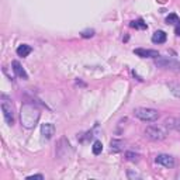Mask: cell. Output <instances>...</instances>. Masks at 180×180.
I'll use <instances>...</instances> for the list:
<instances>
[{"label": "cell", "instance_id": "obj_14", "mask_svg": "<svg viewBox=\"0 0 180 180\" xmlns=\"http://www.w3.org/2000/svg\"><path fill=\"white\" fill-rule=\"evenodd\" d=\"M110 145H111V151H113V152H120V151L123 149L124 144L121 141H118V139H113Z\"/></svg>", "mask_w": 180, "mask_h": 180}, {"label": "cell", "instance_id": "obj_2", "mask_svg": "<svg viewBox=\"0 0 180 180\" xmlns=\"http://www.w3.org/2000/svg\"><path fill=\"white\" fill-rule=\"evenodd\" d=\"M134 115L139 118L141 121H146V123H153L159 118V113L155 109H148V107H138L134 110Z\"/></svg>", "mask_w": 180, "mask_h": 180}, {"label": "cell", "instance_id": "obj_4", "mask_svg": "<svg viewBox=\"0 0 180 180\" xmlns=\"http://www.w3.org/2000/svg\"><path fill=\"white\" fill-rule=\"evenodd\" d=\"M155 63L159 68H165V69H173V71H179L180 69V62L175 58L170 56H158L155 58Z\"/></svg>", "mask_w": 180, "mask_h": 180}, {"label": "cell", "instance_id": "obj_1", "mask_svg": "<svg viewBox=\"0 0 180 180\" xmlns=\"http://www.w3.org/2000/svg\"><path fill=\"white\" fill-rule=\"evenodd\" d=\"M40 115H41V113H40L37 106H34V104H31V103L23 104L20 117H21V124L24 128H28V130L34 128L40 120Z\"/></svg>", "mask_w": 180, "mask_h": 180}, {"label": "cell", "instance_id": "obj_12", "mask_svg": "<svg viewBox=\"0 0 180 180\" xmlns=\"http://www.w3.org/2000/svg\"><path fill=\"white\" fill-rule=\"evenodd\" d=\"M33 51V48H31L30 45H27V44H23V45H20L19 48H17V55H19V56H27L28 54H30V52Z\"/></svg>", "mask_w": 180, "mask_h": 180}, {"label": "cell", "instance_id": "obj_18", "mask_svg": "<svg viewBox=\"0 0 180 180\" xmlns=\"http://www.w3.org/2000/svg\"><path fill=\"white\" fill-rule=\"evenodd\" d=\"M125 156H127V159H128L130 162H136V161H138V158H139V156L136 155V153H134V152H127Z\"/></svg>", "mask_w": 180, "mask_h": 180}, {"label": "cell", "instance_id": "obj_13", "mask_svg": "<svg viewBox=\"0 0 180 180\" xmlns=\"http://www.w3.org/2000/svg\"><path fill=\"white\" fill-rule=\"evenodd\" d=\"M131 25L132 28H138V30H146L148 28V25H146V23H144V20H135V21H131Z\"/></svg>", "mask_w": 180, "mask_h": 180}, {"label": "cell", "instance_id": "obj_17", "mask_svg": "<svg viewBox=\"0 0 180 180\" xmlns=\"http://www.w3.org/2000/svg\"><path fill=\"white\" fill-rule=\"evenodd\" d=\"M92 151H93V153H94V155H100L101 151H103V144H101L100 141H96L94 144H93Z\"/></svg>", "mask_w": 180, "mask_h": 180}, {"label": "cell", "instance_id": "obj_20", "mask_svg": "<svg viewBox=\"0 0 180 180\" xmlns=\"http://www.w3.org/2000/svg\"><path fill=\"white\" fill-rule=\"evenodd\" d=\"M34 179L42 180V179H44V176H42V175H33V176H28V177H27V180H34Z\"/></svg>", "mask_w": 180, "mask_h": 180}, {"label": "cell", "instance_id": "obj_16", "mask_svg": "<svg viewBox=\"0 0 180 180\" xmlns=\"http://www.w3.org/2000/svg\"><path fill=\"white\" fill-rule=\"evenodd\" d=\"M169 89L176 97H180V83H169Z\"/></svg>", "mask_w": 180, "mask_h": 180}, {"label": "cell", "instance_id": "obj_11", "mask_svg": "<svg viewBox=\"0 0 180 180\" xmlns=\"http://www.w3.org/2000/svg\"><path fill=\"white\" fill-rule=\"evenodd\" d=\"M165 127L170 130H177L180 131V120L179 118H166L165 120Z\"/></svg>", "mask_w": 180, "mask_h": 180}, {"label": "cell", "instance_id": "obj_10", "mask_svg": "<svg viewBox=\"0 0 180 180\" xmlns=\"http://www.w3.org/2000/svg\"><path fill=\"white\" fill-rule=\"evenodd\" d=\"M166 38H167L166 33H165V31H162V30H158V31H155V33H153L152 42H153V44H163V42H166Z\"/></svg>", "mask_w": 180, "mask_h": 180}, {"label": "cell", "instance_id": "obj_9", "mask_svg": "<svg viewBox=\"0 0 180 180\" xmlns=\"http://www.w3.org/2000/svg\"><path fill=\"white\" fill-rule=\"evenodd\" d=\"M41 134L45 139H51L55 134V125L51 123H46V124H42L41 127Z\"/></svg>", "mask_w": 180, "mask_h": 180}, {"label": "cell", "instance_id": "obj_21", "mask_svg": "<svg viewBox=\"0 0 180 180\" xmlns=\"http://www.w3.org/2000/svg\"><path fill=\"white\" fill-rule=\"evenodd\" d=\"M176 34H177V35H180V27L176 28Z\"/></svg>", "mask_w": 180, "mask_h": 180}, {"label": "cell", "instance_id": "obj_7", "mask_svg": "<svg viewBox=\"0 0 180 180\" xmlns=\"http://www.w3.org/2000/svg\"><path fill=\"white\" fill-rule=\"evenodd\" d=\"M11 66H13V71H14V73H16L17 77H20V79H23V80L28 79L27 72H25V69L23 68L21 63H20L19 61H13V62H11Z\"/></svg>", "mask_w": 180, "mask_h": 180}, {"label": "cell", "instance_id": "obj_19", "mask_svg": "<svg viewBox=\"0 0 180 180\" xmlns=\"http://www.w3.org/2000/svg\"><path fill=\"white\" fill-rule=\"evenodd\" d=\"M80 35H82L83 38H90V37L94 35V30H86V31H83Z\"/></svg>", "mask_w": 180, "mask_h": 180}, {"label": "cell", "instance_id": "obj_5", "mask_svg": "<svg viewBox=\"0 0 180 180\" xmlns=\"http://www.w3.org/2000/svg\"><path fill=\"white\" fill-rule=\"evenodd\" d=\"M2 111L4 115V120L8 125L14 124V107L8 100H2Z\"/></svg>", "mask_w": 180, "mask_h": 180}, {"label": "cell", "instance_id": "obj_8", "mask_svg": "<svg viewBox=\"0 0 180 180\" xmlns=\"http://www.w3.org/2000/svg\"><path fill=\"white\" fill-rule=\"evenodd\" d=\"M134 54L138 55V56H141V58H158L159 56L158 51H155V49L136 48V49H134Z\"/></svg>", "mask_w": 180, "mask_h": 180}, {"label": "cell", "instance_id": "obj_6", "mask_svg": "<svg viewBox=\"0 0 180 180\" xmlns=\"http://www.w3.org/2000/svg\"><path fill=\"white\" fill-rule=\"evenodd\" d=\"M155 162L158 165H162V166L167 167V169H170V167H173L176 165L175 159H173L170 155H166V153H161V155H158L155 158Z\"/></svg>", "mask_w": 180, "mask_h": 180}, {"label": "cell", "instance_id": "obj_15", "mask_svg": "<svg viewBox=\"0 0 180 180\" xmlns=\"http://www.w3.org/2000/svg\"><path fill=\"white\" fill-rule=\"evenodd\" d=\"M166 24H180V19L177 17V14L172 13L166 17Z\"/></svg>", "mask_w": 180, "mask_h": 180}, {"label": "cell", "instance_id": "obj_3", "mask_svg": "<svg viewBox=\"0 0 180 180\" xmlns=\"http://www.w3.org/2000/svg\"><path fill=\"white\" fill-rule=\"evenodd\" d=\"M145 135L151 141H162L166 138V130H165V127L161 125H149L145 130Z\"/></svg>", "mask_w": 180, "mask_h": 180}]
</instances>
